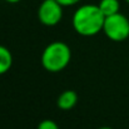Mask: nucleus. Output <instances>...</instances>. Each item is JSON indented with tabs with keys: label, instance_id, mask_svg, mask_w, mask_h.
Instances as JSON below:
<instances>
[{
	"label": "nucleus",
	"instance_id": "obj_3",
	"mask_svg": "<svg viewBox=\"0 0 129 129\" xmlns=\"http://www.w3.org/2000/svg\"><path fill=\"white\" fill-rule=\"evenodd\" d=\"M103 33L112 42H124L129 38V19L122 13L105 16Z\"/></svg>",
	"mask_w": 129,
	"mask_h": 129
},
{
	"label": "nucleus",
	"instance_id": "obj_10",
	"mask_svg": "<svg viewBox=\"0 0 129 129\" xmlns=\"http://www.w3.org/2000/svg\"><path fill=\"white\" fill-rule=\"evenodd\" d=\"M6 3H9V4H16V3H19L20 0H5Z\"/></svg>",
	"mask_w": 129,
	"mask_h": 129
},
{
	"label": "nucleus",
	"instance_id": "obj_2",
	"mask_svg": "<svg viewBox=\"0 0 129 129\" xmlns=\"http://www.w3.org/2000/svg\"><path fill=\"white\" fill-rule=\"evenodd\" d=\"M72 59V50L69 45L63 42H53L48 44L42 54V65L50 73L64 70Z\"/></svg>",
	"mask_w": 129,
	"mask_h": 129
},
{
	"label": "nucleus",
	"instance_id": "obj_11",
	"mask_svg": "<svg viewBox=\"0 0 129 129\" xmlns=\"http://www.w3.org/2000/svg\"><path fill=\"white\" fill-rule=\"evenodd\" d=\"M99 129H113V128H110V127H100Z\"/></svg>",
	"mask_w": 129,
	"mask_h": 129
},
{
	"label": "nucleus",
	"instance_id": "obj_5",
	"mask_svg": "<svg viewBox=\"0 0 129 129\" xmlns=\"http://www.w3.org/2000/svg\"><path fill=\"white\" fill-rule=\"evenodd\" d=\"M78 94L74 90H64L56 100V105L61 110H70L77 105Z\"/></svg>",
	"mask_w": 129,
	"mask_h": 129
},
{
	"label": "nucleus",
	"instance_id": "obj_6",
	"mask_svg": "<svg viewBox=\"0 0 129 129\" xmlns=\"http://www.w3.org/2000/svg\"><path fill=\"white\" fill-rule=\"evenodd\" d=\"M11 67H13V54H11V51L6 46L0 45V75L8 73Z\"/></svg>",
	"mask_w": 129,
	"mask_h": 129
},
{
	"label": "nucleus",
	"instance_id": "obj_12",
	"mask_svg": "<svg viewBox=\"0 0 129 129\" xmlns=\"http://www.w3.org/2000/svg\"><path fill=\"white\" fill-rule=\"evenodd\" d=\"M125 1H127V3H128V4H129V0H125Z\"/></svg>",
	"mask_w": 129,
	"mask_h": 129
},
{
	"label": "nucleus",
	"instance_id": "obj_1",
	"mask_svg": "<svg viewBox=\"0 0 129 129\" xmlns=\"http://www.w3.org/2000/svg\"><path fill=\"white\" fill-rule=\"evenodd\" d=\"M105 15L102 13L98 5L85 4L78 8L73 15V28L83 37H93L103 31Z\"/></svg>",
	"mask_w": 129,
	"mask_h": 129
},
{
	"label": "nucleus",
	"instance_id": "obj_7",
	"mask_svg": "<svg viewBox=\"0 0 129 129\" xmlns=\"http://www.w3.org/2000/svg\"><path fill=\"white\" fill-rule=\"evenodd\" d=\"M98 6L105 16H110L113 14L119 13L120 4H119V0H100Z\"/></svg>",
	"mask_w": 129,
	"mask_h": 129
},
{
	"label": "nucleus",
	"instance_id": "obj_8",
	"mask_svg": "<svg viewBox=\"0 0 129 129\" xmlns=\"http://www.w3.org/2000/svg\"><path fill=\"white\" fill-rule=\"evenodd\" d=\"M38 129H59V127H58V124L54 120H51V119H44V120H42L39 123Z\"/></svg>",
	"mask_w": 129,
	"mask_h": 129
},
{
	"label": "nucleus",
	"instance_id": "obj_4",
	"mask_svg": "<svg viewBox=\"0 0 129 129\" xmlns=\"http://www.w3.org/2000/svg\"><path fill=\"white\" fill-rule=\"evenodd\" d=\"M63 5L56 0H44L38 9V19L46 26H54L63 18Z\"/></svg>",
	"mask_w": 129,
	"mask_h": 129
},
{
	"label": "nucleus",
	"instance_id": "obj_9",
	"mask_svg": "<svg viewBox=\"0 0 129 129\" xmlns=\"http://www.w3.org/2000/svg\"><path fill=\"white\" fill-rule=\"evenodd\" d=\"M58 3H60L63 6H72V5H75L78 4L80 0H56Z\"/></svg>",
	"mask_w": 129,
	"mask_h": 129
}]
</instances>
